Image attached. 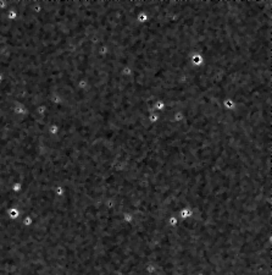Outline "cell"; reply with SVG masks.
Returning <instances> with one entry per match:
<instances>
[{
	"label": "cell",
	"instance_id": "obj_1",
	"mask_svg": "<svg viewBox=\"0 0 272 275\" xmlns=\"http://www.w3.org/2000/svg\"><path fill=\"white\" fill-rule=\"evenodd\" d=\"M149 119H150V121H156V120L159 119V116H157V115H150Z\"/></svg>",
	"mask_w": 272,
	"mask_h": 275
}]
</instances>
